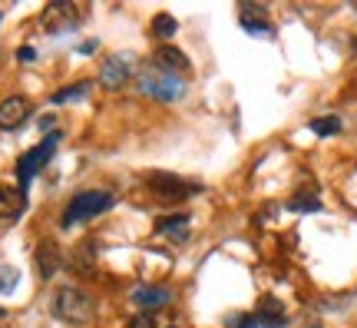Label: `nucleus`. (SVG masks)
I'll use <instances>...</instances> for the list:
<instances>
[{"mask_svg":"<svg viewBox=\"0 0 357 328\" xmlns=\"http://www.w3.org/2000/svg\"><path fill=\"white\" fill-rule=\"evenodd\" d=\"M132 77L130 63L126 57H106L103 60V67H99V83L106 86V90H119V86H126V80Z\"/></svg>","mask_w":357,"mask_h":328,"instance_id":"8","label":"nucleus"},{"mask_svg":"<svg viewBox=\"0 0 357 328\" xmlns=\"http://www.w3.org/2000/svg\"><path fill=\"white\" fill-rule=\"evenodd\" d=\"M156 229L162 232L166 239H172V242H186L188 239V215H166V219L156 222Z\"/></svg>","mask_w":357,"mask_h":328,"instance_id":"16","label":"nucleus"},{"mask_svg":"<svg viewBox=\"0 0 357 328\" xmlns=\"http://www.w3.org/2000/svg\"><path fill=\"white\" fill-rule=\"evenodd\" d=\"M238 23H242L245 34H271V23H268V10L262 3H242L238 7Z\"/></svg>","mask_w":357,"mask_h":328,"instance_id":"10","label":"nucleus"},{"mask_svg":"<svg viewBox=\"0 0 357 328\" xmlns=\"http://www.w3.org/2000/svg\"><path fill=\"white\" fill-rule=\"evenodd\" d=\"M27 206V196L23 189H14V186H3L0 183V219H17Z\"/></svg>","mask_w":357,"mask_h":328,"instance_id":"15","label":"nucleus"},{"mask_svg":"<svg viewBox=\"0 0 357 328\" xmlns=\"http://www.w3.org/2000/svg\"><path fill=\"white\" fill-rule=\"evenodd\" d=\"M34 262H37V275H40V279H53L57 269L63 266L60 246H57V242H40L37 252H34Z\"/></svg>","mask_w":357,"mask_h":328,"instance_id":"12","label":"nucleus"},{"mask_svg":"<svg viewBox=\"0 0 357 328\" xmlns=\"http://www.w3.org/2000/svg\"><path fill=\"white\" fill-rule=\"evenodd\" d=\"M354 50H357V40H354Z\"/></svg>","mask_w":357,"mask_h":328,"instance_id":"27","label":"nucleus"},{"mask_svg":"<svg viewBox=\"0 0 357 328\" xmlns=\"http://www.w3.org/2000/svg\"><path fill=\"white\" fill-rule=\"evenodd\" d=\"M53 312H57L63 322H70V325H86V322H93L96 302L83 289H76V285H63V289H57Z\"/></svg>","mask_w":357,"mask_h":328,"instance_id":"2","label":"nucleus"},{"mask_svg":"<svg viewBox=\"0 0 357 328\" xmlns=\"http://www.w3.org/2000/svg\"><path fill=\"white\" fill-rule=\"evenodd\" d=\"M311 328H321V325H311Z\"/></svg>","mask_w":357,"mask_h":328,"instance_id":"28","label":"nucleus"},{"mask_svg":"<svg viewBox=\"0 0 357 328\" xmlns=\"http://www.w3.org/2000/svg\"><path fill=\"white\" fill-rule=\"evenodd\" d=\"M126 328H156V312H139V315H132Z\"/></svg>","mask_w":357,"mask_h":328,"instance_id":"23","label":"nucleus"},{"mask_svg":"<svg viewBox=\"0 0 357 328\" xmlns=\"http://www.w3.org/2000/svg\"><path fill=\"white\" fill-rule=\"evenodd\" d=\"M83 97H90V83L63 86V90H57V93L50 97V103H57V106H63V103H73V99H83Z\"/></svg>","mask_w":357,"mask_h":328,"instance_id":"17","label":"nucleus"},{"mask_svg":"<svg viewBox=\"0 0 357 328\" xmlns=\"http://www.w3.org/2000/svg\"><path fill=\"white\" fill-rule=\"evenodd\" d=\"M146 183H149L152 193L162 196V199H186V196L199 193V186H195V183H186V179L169 176V173H146Z\"/></svg>","mask_w":357,"mask_h":328,"instance_id":"6","label":"nucleus"},{"mask_svg":"<svg viewBox=\"0 0 357 328\" xmlns=\"http://www.w3.org/2000/svg\"><path fill=\"white\" fill-rule=\"evenodd\" d=\"M311 130L318 136H334L341 130V119L338 116H321V119H311Z\"/></svg>","mask_w":357,"mask_h":328,"instance_id":"20","label":"nucleus"},{"mask_svg":"<svg viewBox=\"0 0 357 328\" xmlns=\"http://www.w3.org/2000/svg\"><path fill=\"white\" fill-rule=\"evenodd\" d=\"M228 328H258V322H255V315H248V312H232L225 318Z\"/></svg>","mask_w":357,"mask_h":328,"instance_id":"21","label":"nucleus"},{"mask_svg":"<svg viewBox=\"0 0 357 328\" xmlns=\"http://www.w3.org/2000/svg\"><path fill=\"white\" fill-rule=\"evenodd\" d=\"M255 322H258V328H284L288 325V312L275 295H264L258 302V309H255Z\"/></svg>","mask_w":357,"mask_h":328,"instance_id":"9","label":"nucleus"},{"mask_svg":"<svg viewBox=\"0 0 357 328\" xmlns=\"http://www.w3.org/2000/svg\"><path fill=\"white\" fill-rule=\"evenodd\" d=\"M86 14V7L83 3H66V0H57V3H50L47 10H43V17H40V23H43V30L47 34H63V30H73L76 20Z\"/></svg>","mask_w":357,"mask_h":328,"instance_id":"5","label":"nucleus"},{"mask_svg":"<svg viewBox=\"0 0 357 328\" xmlns=\"http://www.w3.org/2000/svg\"><path fill=\"white\" fill-rule=\"evenodd\" d=\"M93 50H96V40H86V43L79 47V54H93Z\"/></svg>","mask_w":357,"mask_h":328,"instance_id":"25","label":"nucleus"},{"mask_svg":"<svg viewBox=\"0 0 357 328\" xmlns=\"http://www.w3.org/2000/svg\"><path fill=\"white\" fill-rule=\"evenodd\" d=\"M66 269L73 272V275L93 279V275H96V249H93V242H79V246L70 252V259H66Z\"/></svg>","mask_w":357,"mask_h":328,"instance_id":"11","label":"nucleus"},{"mask_svg":"<svg viewBox=\"0 0 357 328\" xmlns=\"http://www.w3.org/2000/svg\"><path fill=\"white\" fill-rule=\"evenodd\" d=\"M172 328H175V325H172Z\"/></svg>","mask_w":357,"mask_h":328,"instance_id":"29","label":"nucleus"},{"mask_svg":"<svg viewBox=\"0 0 357 328\" xmlns=\"http://www.w3.org/2000/svg\"><path fill=\"white\" fill-rule=\"evenodd\" d=\"M288 209H295V213H318L321 199L315 193H308V189H304V193H298L291 202H288Z\"/></svg>","mask_w":357,"mask_h":328,"instance_id":"18","label":"nucleus"},{"mask_svg":"<svg viewBox=\"0 0 357 328\" xmlns=\"http://www.w3.org/2000/svg\"><path fill=\"white\" fill-rule=\"evenodd\" d=\"M20 60H23V63H30V60L37 57V50H34V47H20V54H17Z\"/></svg>","mask_w":357,"mask_h":328,"instance_id":"24","label":"nucleus"},{"mask_svg":"<svg viewBox=\"0 0 357 328\" xmlns=\"http://www.w3.org/2000/svg\"><path fill=\"white\" fill-rule=\"evenodd\" d=\"M169 298H172L169 289H162V285H139V289L132 292V302L143 312L162 309V305H169Z\"/></svg>","mask_w":357,"mask_h":328,"instance_id":"14","label":"nucleus"},{"mask_svg":"<svg viewBox=\"0 0 357 328\" xmlns=\"http://www.w3.org/2000/svg\"><path fill=\"white\" fill-rule=\"evenodd\" d=\"M175 30H179V23H175V20L169 17V14H159V17L152 20V34H156V37H172V34H175Z\"/></svg>","mask_w":357,"mask_h":328,"instance_id":"19","label":"nucleus"},{"mask_svg":"<svg viewBox=\"0 0 357 328\" xmlns=\"http://www.w3.org/2000/svg\"><path fill=\"white\" fill-rule=\"evenodd\" d=\"M106 209H113V193H106V189H86V193L73 196L66 202V213L60 219V226L70 229L76 222H90L96 215H103Z\"/></svg>","mask_w":357,"mask_h":328,"instance_id":"1","label":"nucleus"},{"mask_svg":"<svg viewBox=\"0 0 357 328\" xmlns=\"http://www.w3.org/2000/svg\"><path fill=\"white\" fill-rule=\"evenodd\" d=\"M14 285H17V269L0 266V292H14Z\"/></svg>","mask_w":357,"mask_h":328,"instance_id":"22","label":"nucleus"},{"mask_svg":"<svg viewBox=\"0 0 357 328\" xmlns=\"http://www.w3.org/2000/svg\"><path fill=\"white\" fill-rule=\"evenodd\" d=\"M57 139L60 133H50L40 146H34L30 153H23L20 156V163H17V183H20V189H27V183L34 179V176L50 163V156H53V146H57Z\"/></svg>","mask_w":357,"mask_h":328,"instance_id":"4","label":"nucleus"},{"mask_svg":"<svg viewBox=\"0 0 357 328\" xmlns=\"http://www.w3.org/2000/svg\"><path fill=\"white\" fill-rule=\"evenodd\" d=\"M139 90L146 93V97L159 99V103H172V99L182 97V90H186V83L182 77H175V73H162V70H146V73H139Z\"/></svg>","mask_w":357,"mask_h":328,"instance_id":"3","label":"nucleus"},{"mask_svg":"<svg viewBox=\"0 0 357 328\" xmlns=\"http://www.w3.org/2000/svg\"><path fill=\"white\" fill-rule=\"evenodd\" d=\"M152 67H156V70H162V73H175V77L192 70V63H188L186 54H182V50H175V47H169V43H166V47H159V50L152 54Z\"/></svg>","mask_w":357,"mask_h":328,"instance_id":"7","label":"nucleus"},{"mask_svg":"<svg viewBox=\"0 0 357 328\" xmlns=\"http://www.w3.org/2000/svg\"><path fill=\"white\" fill-rule=\"evenodd\" d=\"M27 116H30V103L23 97H10L0 103V126L3 130H17Z\"/></svg>","mask_w":357,"mask_h":328,"instance_id":"13","label":"nucleus"},{"mask_svg":"<svg viewBox=\"0 0 357 328\" xmlns=\"http://www.w3.org/2000/svg\"><path fill=\"white\" fill-rule=\"evenodd\" d=\"M0 318H3V309H0Z\"/></svg>","mask_w":357,"mask_h":328,"instance_id":"26","label":"nucleus"}]
</instances>
